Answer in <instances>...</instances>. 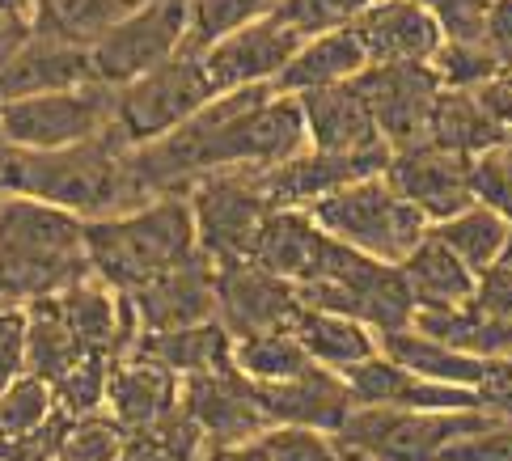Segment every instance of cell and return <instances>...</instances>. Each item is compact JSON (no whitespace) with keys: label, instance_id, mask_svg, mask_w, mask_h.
Masks as SVG:
<instances>
[{"label":"cell","instance_id":"33","mask_svg":"<svg viewBox=\"0 0 512 461\" xmlns=\"http://www.w3.org/2000/svg\"><path fill=\"white\" fill-rule=\"evenodd\" d=\"M140 0H39V13H34V26L43 34H56V39L94 47L115 22H123Z\"/></svg>","mask_w":512,"mask_h":461},{"label":"cell","instance_id":"21","mask_svg":"<svg viewBox=\"0 0 512 461\" xmlns=\"http://www.w3.org/2000/svg\"><path fill=\"white\" fill-rule=\"evenodd\" d=\"M98 81L89 47L56 39L34 26V39L17 51V60L0 72V102L34 98V94H56V89H77Z\"/></svg>","mask_w":512,"mask_h":461},{"label":"cell","instance_id":"5","mask_svg":"<svg viewBox=\"0 0 512 461\" xmlns=\"http://www.w3.org/2000/svg\"><path fill=\"white\" fill-rule=\"evenodd\" d=\"M212 98L216 89L208 81L204 55L178 51L174 60L115 89V127L140 149V144H153L178 132L182 123H191Z\"/></svg>","mask_w":512,"mask_h":461},{"label":"cell","instance_id":"15","mask_svg":"<svg viewBox=\"0 0 512 461\" xmlns=\"http://www.w3.org/2000/svg\"><path fill=\"white\" fill-rule=\"evenodd\" d=\"M347 385L360 407H394V411H487L479 390L466 385H445L432 377H419L411 368H402L386 352L369 356L364 364L347 368Z\"/></svg>","mask_w":512,"mask_h":461},{"label":"cell","instance_id":"20","mask_svg":"<svg viewBox=\"0 0 512 461\" xmlns=\"http://www.w3.org/2000/svg\"><path fill=\"white\" fill-rule=\"evenodd\" d=\"M297 98L305 110L309 149H322V153H386L390 149L386 136L377 132V119L356 89V81L309 89V94H297Z\"/></svg>","mask_w":512,"mask_h":461},{"label":"cell","instance_id":"51","mask_svg":"<svg viewBox=\"0 0 512 461\" xmlns=\"http://www.w3.org/2000/svg\"><path fill=\"white\" fill-rule=\"evenodd\" d=\"M339 445H343V440H339ZM343 457H347V461H373L369 453H360V449H347V445H343Z\"/></svg>","mask_w":512,"mask_h":461},{"label":"cell","instance_id":"18","mask_svg":"<svg viewBox=\"0 0 512 461\" xmlns=\"http://www.w3.org/2000/svg\"><path fill=\"white\" fill-rule=\"evenodd\" d=\"M182 407L204 428L208 445H237V440H259L271 419L254 398V381H246L237 368L225 373H204L182 381Z\"/></svg>","mask_w":512,"mask_h":461},{"label":"cell","instance_id":"17","mask_svg":"<svg viewBox=\"0 0 512 461\" xmlns=\"http://www.w3.org/2000/svg\"><path fill=\"white\" fill-rule=\"evenodd\" d=\"M356 39L369 64H432L445 30L424 0H373L356 13Z\"/></svg>","mask_w":512,"mask_h":461},{"label":"cell","instance_id":"8","mask_svg":"<svg viewBox=\"0 0 512 461\" xmlns=\"http://www.w3.org/2000/svg\"><path fill=\"white\" fill-rule=\"evenodd\" d=\"M491 411H394L356 407L339 440L347 449L369 453L373 461H441V453L466 432L487 428Z\"/></svg>","mask_w":512,"mask_h":461},{"label":"cell","instance_id":"23","mask_svg":"<svg viewBox=\"0 0 512 461\" xmlns=\"http://www.w3.org/2000/svg\"><path fill=\"white\" fill-rule=\"evenodd\" d=\"M182 402V377L149 356H119L111 364V390H106V411H111L127 432H144L161 423Z\"/></svg>","mask_w":512,"mask_h":461},{"label":"cell","instance_id":"13","mask_svg":"<svg viewBox=\"0 0 512 461\" xmlns=\"http://www.w3.org/2000/svg\"><path fill=\"white\" fill-rule=\"evenodd\" d=\"M305 34H297L288 22H280L276 13L259 17L242 30L216 39L212 47H204V68L216 94H229V89H246V85H276V77L288 68V60L301 51Z\"/></svg>","mask_w":512,"mask_h":461},{"label":"cell","instance_id":"52","mask_svg":"<svg viewBox=\"0 0 512 461\" xmlns=\"http://www.w3.org/2000/svg\"><path fill=\"white\" fill-rule=\"evenodd\" d=\"M500 263H504V267H512V242H508V250H504V258H500Z\"/></svg>","mask_w":512,"mask_h":461},{"label":"cell","instance_id":"12","mask_svg":"<svg viewBox=\"0 0 512 461\" xmlns=\"http://www.w3.org/2000/svg\"><path fill=\"white\" fill-rule=\"evenodd\" d=\"M386 178L407 204H415L432 220V225L466 212L470 204H479V199H474V157L449 153L432 140L398 149L386 165Z\"/></svg>","mask_w":512,"mask_h":461},{"label":"cell","instance_id":"53","mask_svg":"<svg viewBox=\"0 0 512 461\" xmlns=\"http://www.w3.org/2000/svg\"><path fill=\"white\" fill-rule=\"evenodd\" d=\"M0 461H5V445H0Z\"/></svg>","mask_w":512,"mask_h":461},{"label":"cell","instance_id":"1","mask_svg":"<svg viewBox=\"0 0 512 461\" xmlns=\"http://www.w3.org/2000/svg\"><path fill=\"white\" fill-rule=\"evenodd\" d=\"M132 149L119 127H106L102 136L68 144V149L34 153L0 144V191L30 195L43 204H56L81 220H102L149 204L132 174Z\"/></svg>","mask_w":512,"mask_h":461},{"label":"cell","instance_id":"56","mask_svg":"<svg viewBox=\"0 0 512 461\" xmlns=\"http://www.w3.org/2000/svg\"><path fill=\"white\" fill-rule=\"evenodd\" d=\"M0 195H5V191H0Z\"/></svg>","mask_w":512,"mask_h":461},{"label":"cell","instance_id":"35","mask_svg":"<svg viewBox=\"0 0 512 461\" xmlns=\"http://www.w3.org/2000/svg\"><path fill=\"white\" fill-rule=\"evenodd\" d=\"M127 436L132 432H127L111 411L68 419L64 436H60V449H56V461H119L123 449H127Z\"/></svg>","mask_w":512,"mask_h":461},{"label":"cell","instance_id":"39","mask_svg":"<svg viewBox=\"0 0 512 461\" xmlns=\"http://www.w3.org/2000/svg\"><path fill=\"white\" fill-rule=\"evenodd\" d=\"M373 0H280L276 17L288 22L297 34L314 39V34L326 30H339V26H352L360 9H369Z\"/></svg>","mask_w":512,"mask_h":461},{"label":"cell","instance_id":"2","mask_svg":"<svg viewBox=\"0 0 512 461\" xmlns=\"http://www.w3.org/2000/svg\"><path fill=\"white\" fill-rule=\"evenodd\" d=\"M89 275L81 216L30 195H0V305L26 309Z\"/></svg>","mask_w":512,"mask_h":461},{"label":"cell","instance_id":"4","mask_svg":"<svg viewBox=\"0 0 512 461\" xmlns=\"http://www.w3.org/2000/svg\"><path fill=\"white\" fill-rule=\"evenodd\" d=\"M309 212H314V220L331 237L381 258V263H394V267L407 263L411 250L432 233V220L415 204H407V199L390 187L386 174L360 178L352 187L318 199Z\"/></svg>","mask_w":512,"mask_h":461},{"label":"cell","instance_id":"38","mask_svg":"<svg viewBox=\"0 0 512 461\" xmlns=\"http://www.w3.org/2000/svg\"><path fill=\"white\" fill-rule=\"evenodd\" d=\"M111 356L102 352H89L72 373L56 385V402L68 419H81V415H94L106 411V390H111Z\"/></svg>","mask_w":512,"mask_h":461},{"label":"cell","instance_id":"45","mask_svg":"<svg viewBox=\"0 0 512 461\" xmlns=\"http://www.w3.org/2000/svg\"><path fill=\"white\" fill-rule=\"evenodd\" d=\"M479 313H487V318H500V322H512V267L496 263L491 271L479 275V292H474L470 301Z\"/></svg>","mask_w":512,"mask_h":461},{"label":"cell","instance_id":"48","mask_svg":"<svg viewBox=\"0 0 512 461\" xmlns=\"http://www.w3.org/2000/svg\"><path fill=\"white\" fill-rule=\"evenodd\" d=\"M483 43L500 55V60L508 64L512 60V0H491L487 9V34Z\"/></svg>","mask_w":512,"mask_h":461},{"label":"cell","instance_id":"47","mask_svg":"<svg viewBox=\"0 0 512 461\" xmlns=\"http://www.w3.org/2000/svg\"><path fill=\"white\" fill-rule=\"evenodd\" d=\"M30 39H34V17L0 5V72L17 60V51H22Z\"/></svg>","mask_w":512,"mask_h":461},{"label":"cell","instance_id":"55","mask_svg":"<svg viewBox=\"0 0 512 461\" xmlns=\"http://www.w3.org/2000/svg\"><path fill=\"white\" fill-rule=\"evenodd\" d=\"M0 309H5V305H0Z\"/></svg>","mask_w":512,"mask_h":461},{"label":"cell","instance_id":"26","mask_svg":"<svg viewBox=\"0 0 512 461\" xmlns=\"http://www.w3.org/2000/svg\"><path fill=\"white\" fill-rule=\"evenodd\" d=\"M288 330L301 339L309 360L322 368H335V373H347V368H356L381 352V335L373 326L347 318V313H331V309L301 305L292 313Z\"/></svg>","mask_w":512,"mask_h":461},{"label":"cell","instance_id":"42","mask_svg":"<svg viewBox=\"0 0 512 461\" xmlns=\"http://www.w3.org/2000/svg\"><path fill=\"white\" fill-rule=\"evenodd\" d=\"M424 5L432 9L436 22H441L445 39H457V43H483L491 0H424Z\"/></svg>","mask_w":512,"mask_h":461},{"label":"cell","instance_id":"25","mask_svg":"<svg viewBox=\"0 0 512 461\" xmlns=\"http://www.w3.org/2000/svg\"><path fill=\"white\" fill-rule=\"evenodd\" d=\"M233 335L221 322H199V326H182V330H144L136 339V356H149L157 364H166L170 373L187 377H204V373H225L233 364Z\"/></svg>","mask_w":512,"mask_h":461},{"label":"cell","instance_id":"31","mask_svg":"<svg viewBox=\"0 0 512 461\" xmlns=\"http://www.w3.org/2000/svg\"><path fill=\"white\" fill-rule=\"evenodd\" d=\"M432 233L441 237V242L462 258V263L470 271H491L504 258L508 242H512V220L496 208L487 204H470L466 212H457L449 220H441V225H432Z\"/></svg>","mask_w":512,"mask_h":461},{"label":"cell","instance_id":"32","mask_svg":"<svg viewBox=\"0 0 512 461\" xmlns=\"http://www.w3.org/2000/svg\"><path fill=\"white\" fill-rule=\"evenodd\" d=\"M233 364L237 373L254 385H271V381H292L314 368L309 352L301 347V339L292 335L288 326L263 330V335H246L233 343Z\"/></svg>","mask_w":512,"mask_h":461},{"label":"cell","instance_id":"28","mask_svg":"<svg viewBox=\"0 0 512 461\" xmlns=\"http://www.w3.org/2000/svg\"><path fill=\"white\" fill-rule=\"evenodd\" d=\"M381 352H386L390 360H398L402 368H411V373H419V377H432V381H445V385H466V390H479L487 368H491V360L470 356V352H462V347L432 339L415 326H402V330L381 335Z\"/></svg>","mask_w":512,"mask_h":461},{"label":"cell","instance_id":"43","mask_svg":"<svg viewBox=\"0 0 512 461\" xmlns=\"http://www.w3.org/2000/svg\"><path fill=\"white\" fill-rule=\"evenodd\" d=\"M441 461H512V419H491L441 453Z\"/></svg>","mask_w":512,"mask_h":461},{"label":"cell","instance_id":"36","mask_svg":"<svg viewBox=\"0 0 512 461\" xmlns=\"http://www.w3.org/2000/svg\"><path fill=\"white\" fill-rule=\"evenodd\" d=\"M280 0H191V34H187V51H204L225 34L242 30L259 17L276 13Z\"/></svg>","mask_w":512,"mask_h":461},{"label":"cell","instance_id":"19","mask_svg":"<svg viewBox=\"0 0 512 461\" xmlns=\"http://www.w3.org/2000/svg\"><path fill=\"white\" fill-rule=\"evenodd\" d=\"M144 330H182L216 318V263L199 250L191 263L161 271L157 280L127 292Z\"/></svg>","mask_w":512,"mask_h":461},{"label":"cell","instance_id":"27","mask_svg":"<svg viewBox=\"0 0 512 461\" xmlns=\"http://www.w3.org/2000/svg\"><path fill=\"white\" fill-rule=\"evenodd\" d=\"M398 267L407 275L415 313L419 309H462L474 301V292H479V271H470L436 233H428L424 242L411 250L407 263H398Z\"/></svg>","mask_w":512,"mask_h":461},{"label":"cell","instance_id":"44","mask_svg":"<svg viewBox=\"0 0 512 461\" xmlns=\"http://www.w3.org/2000/svg\"><path fill=\"white\" fill-rule=\"evenodd\" d=\"M26 373V309L5 305L0 309V381H13Z\"/></svg>","mask_w":512,"mask_h":461},{"label":"cell","instance_id":"14","mask_svg":"<svg viewBox=\"0 0 512 461\" xmlns=\"http://www.w3.org/2000/svg\"><path fill=\"white\" fill-rule=\"evenodd\" d=\"M254 398H259L263 415L271 419V428H318L331 436H339L343 423L360 407L347 377L322 364H314L309 373L292 381L254 385Z\"/></svg>","mask_w":512,"mask_h":461},{"label":"cell","instance_id":"37","mask_svg":"<svg viewBox=\"0 0 512 461\" xmlns=\"http://www.w3.org/2000/svg\"><path fill=\"white\" fill-rule=\"evenodd\" d=\"M432 72L441 77L445 89H479L491 77L504 72V60L487 43H457L445 39L441 51L432 55Z\"/></svg>","mask_w":512,"mask_h":461},{"label":"cell","instance_id":"3","mask_svg":"<svg viewBox=\"0 0 512 461\" xmlns=\"http://www.w3.org/2000/svg\"><path fill=\"white\" fill-rule=\"evenodd\" d=\"M85 250L102 284L136 292L161 271H174L199 254L195 212L187 195H157L132 212L85 220Z\"/></svg>","mask_w":512,"mask_h":461},{"label":"cell","instance_id":"54","mask_svg":"<svg viewBox=\"0 0 512 461\" xmlns=\"http://www.w3.org/2000/svg\"><path fill=\"white\" fill-rule=\"evenodd\" d=\"M0 390H5V381H0Z\"/></svg>","mask_w":512,"mask_h":461},{"label":"cell","instance_id":"57","mask_svg":"<svg viewBox=\"0 0 512 461\" xmlns=\"http://www.w3.org/2000/svg\"><path fill=\"white\" fill-rule=\"evenodd\" d=\"M0 144H5V140H0Z\"/></svg>","mask_w":512,"mask_h":461},{"label":"cell","instance_id":"11","mask_svg":"<svg viewBox=\"0 0 512 461\" xmlns=\"http://www.w3.org/2000/svg\"><path fill=\"white\" fill-rule=\"evenodd\" d=\"M297 309H301L297 284L276 271H267L263 263H254V258L216 263V322H221L233 339L288 326Z\"/></svg>","mask_w":512,"mask_h":461},{"label":"cell","instance_id":"50","mask_svg":"<svg viewBox=\"0 0 512 461\" xmlns=\"http://www.w3.org/2000/svg\"><path fill=\"white\" fill-rule=\"evenodd\" d=\"M204 461H267V449H263V436L237 440V445H208Z\"/></svg>","mask_w":512,"mask_h":461},{"label":"cell","instance_id":"6","mask_svg":"<svg viewBox=\"0 0 512 461\" xmlns=\"http://www.w3.org/2000/svg\"><path fill=\"white\" fill-rule=\"evenodd\" d=\"M187 204L195 212L199 250L212 263H229V258H250L259 242L263 220L276 212L271 195L263 187V170L237 165V170L204 174L187 187Z\"/></svg>","mask_w":512,"mask_h":461},{"label":"cell","instance_id":"16","mask_svg":"<svg viewBox=\"0 0 512 461\" xmlns=\"http://www.w3.org/2000/svg\"><path fill=\"white\" fill-rule=\"evenodd\" d=\"M386 153H322V149H305L297 157H288L280 165L263 170V187L276 208H314L318 199L335 195L343 187H352L360 178L386 174L390 165Z\"/></svg>","mask_w":512,"mask_h":461},{"label":"cell","instance_id":"24","mask_svg":"<svg viewBox=\"0 0 512 461\" xmlns=\"http://www.w3.org/2000/svg\"><path fill=\"white\" fill-rule=\"evenodd\" d=\"M369 68V55H364L360 39L352 26L326 30L305 39L301 51L288 60V68L276 77L280 94H309V89H331V85H347L356 81L360 72Z\"/></svg>","mask_w":512,"mask_h":461},{"label":"cell","instance_id":"22","mask_svg":"<svg viewBox=\"0 0 512 461\" xmlns=\"http://www.w3.org/2000/svg\"><path fill=\"white\" fill-rule=\"evenodd\" d=\"M331 246H335V237L318 225L309 208H276L263 220L250 258L292 284H309V280H318Z\"/></svg>","mask_w":512,"mask_h":461},{"label":"cell","instance_id":"40","mask_svg":"<svg viewBox=\"0 0 512 461\" xmlns=\"http://www.w3.org/2000/svg\"><path fill=\"white\" fill-rule=\"evenodd\" d=\"M263 449L267 461H347L339 436L318 428H267Z\"/></svg>","mask_w":512,"mask_h":461},{"label":"cell","instance_id":"7","mask_svg":"<svg viewBox=\"0 0 512 461\" xmlns=\"http://www.w3.org/2000/svg\"><path fill=\"white\" fill-rule=\"evenodd\" d=\"M106 127H115V85L102 81L0 102V140L13 149H68V144L102 136Z\"/></svg>","mask_w":512,"mask_h":461},{"label":"cell","instance_id":"30","mask_svg":"<svg viewBox=\"0 0 512 461\" xmlns=\"http://www.w3.org/2000/svg\"><path fill=\"white\" fill-rule=\"evenodd\" d=\"M85 356L89 347L68 330L56 305L51 301L26 305V373L43 377L47 385H60Z\"/></svg>","mask_w":512,"mask_h":461},{"label":"cell","instance_id":"10","mask_svg":"<svg viewBox=\"0 0 512 461\" xmlns=\"http://www.w3.org/2000/svg\"><path fill=\"white\" fill-rule=\"evenodd\" d=\"M356 89L373 110L377 132L398 153L428 140L432 110L445 85L432 72V64H369L356 77Z\"/></svg>","mask_w":512,"mask_h":461},{"label":"cell","instance_id":"34","mask_svg":"<svg viewBox=\"0 0 512 461\" xmlns=\"http://www.w3.org/2000/svg\"><path fill=\"white\" fill-rule=\"evenodd\" d=\"M56 411H60L56 385H47L43 377H34V373L13 377L5 390H0V445L5 449L22 445V440L39 432L43 423H51Z\"/></svg>","mask_w":512,"mask_h":461},{"label":"cell","instance_id":"49","mask_svg":"<svg viewBox=\"0 0 512 461\" xmlns=\"http://www.w3.org/2000/svg\"><path fill=\"white\" fill-rule=\"evenodd\" d=\"M119 461H178L166 445H161L157 436H149V432H132L127 436V449H123V457Z\"/></svg>","mask_w":512,"mask_h":461},{"label":"cell","instance_id":"29","mask_svg":"<svg viewBox=\"0 0 512 461\" xmlns=\"http://www.w3.org/2000/svg\"><path fill=\"white\" fill-rule=\"evenodd\" d=\"M428 140L441 144V149H449V153L483 157L491 149H500V144L512 140V136L487 115L474 89H441L436 110H432V132H428Z\"/></svg>","mask_w":512,"mask_h":461},{"label":"cell","instance_id":"41","mask_svg":"<svg viewBox=\"0 0 512 461\" xmlns=\"http://www.w3.org/2000/svg\"><path fill=\"white\" fill-rule=\"evenodd\" d=\"M474 199L512 220V140L474 157Z\"/></svg>","mask_w":512,"mask_h":461},{"label":"cell","instance_id":"46","mask_svg":"<svg viewBox=\"0 0 512 461\" xmlns=\"http://www.w3.org/2000/svg\"><path fill=\"white\" fill-rule=\"evenodd\" d=\"M479 398H483V407H487L491 415L512 419V356L491 360L487 377H483V385H479Z\"/></svg>","mask_w":512,"mask_h":461},{"label":"cell","instance_id":"9","mask_svg":"<svg viewBox=\"0 0 512 461\" xmlns=\"http://www.w3.org/2000/svg\"><path fill=\"white\" fill-rule=\"evenodd\" d=\"M191 34V0H140V5L115 22L102 39L89 47L94 77L102 85H127L153 72L157 64L187 51Z\"/></svg>","mask_w":512,"mask_h":461}]
</instances>
